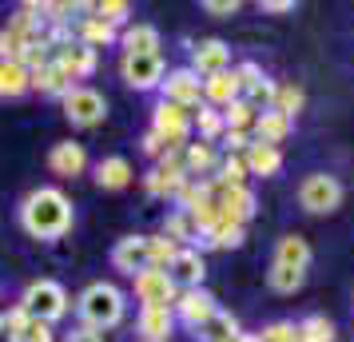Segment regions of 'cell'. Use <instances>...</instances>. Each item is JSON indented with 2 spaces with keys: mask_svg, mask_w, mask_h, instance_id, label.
Masks as SVG:
<instances>
[{
  "mask_svg": "<svg viewBox=\"0 0 354 342\" xmlns=\"http://www.w3.org/2000/svg\"><path fill=\"white\" fill-rule=\"evenodd\" d=\"M20 227L32 239H64L72 231V203L60 187H36L32 196L20 203Z\"/></svg>",
  "mask_w": 354,
  "mask_h": 342,
  "instance_id": "obj_1",
  "label": "cell"
},
{
  "mask_svg": "<svg viewBox=\"0 0 354 342\" xmlns=\"http://www.w3.org/2000/svg\"><path fill=\"white\" fill-rule=\"evenodd\" d=\"M76 310H80V319L88 330H112V326L124 323V291L112 287V283H92V287H84L80 298H76Z\"/></svg>",
  "mask_w": 354,
  "mask_h": 342,
  "instance_id": "obj_2",
  "label": "cell"
},
{
  "mask_svg": "<svg viewBox=\"0 0 354 342\" xmlns=\"http://www.w3.org/2000/svg\"><path fill=\"white\" fill-rule=\"evenodd\" d=\"M28 319H40V323H60L68 310H72V298H68V291L56 283V278H36V283H28L24 287V294H20L17 303Z\"/></svg>",
  "mask_w": 354,
  "mask_h": 342,
  "instance_id": "obj_3",
  "label": "cell"
},
{
  "mask_svg": "<svg viewBox=\"0 0 354 342\" xmlns=\"http://www.w3.org/2000/svg\"><path fill=\"white\" fill-rule=\"evenodd\" d=\"M151 131L167 144V151H183L187 147V135H192V112L179 108V104L160 99L156 112H151Z\"/></svg>",
  "mask_w": 354,
  "mask_h": 342,
  "instance_id": "obj_4",
  "label": "cell"
},
{
  "mask_svg": "<svg viewBox=\"0 0 354 342\" xmlns=\"http://www.w3.org/2000/svg\"><path fill=\"white\" fill-rule=\"evenodd\" d=\"M136 278V298L144 303V307H176L179 298V287L176 278L167 275V267H144Z\"/></svg>",
  "mask_w": 354,
  "mask_h": 342,
  "instance_id": "obj_5",
  "label": "cell"
},
{
  "mask_svg": "<svg viewBox=\"0 0 354 342\" xmlns=\"http://www.w3.org/2000/svg\"><path fill=\"white\" fill-rule=\"evenodd\" d=\"M64 115L76 124V128H96L100 120L108 115V99L100 96L96 88H68Z\"/></svg>",
  "mask_w": 354,
  "mask_h": 342,
  "instance_id": "obj_6",
  "label": "cell"
},
{
  "mask_svg": "<svg viewBox=\"0 0 354 342\" xmlns=\"http://www.w3.org/2000/svg\"><path fill=\"white\" fill-rule=\"evenodd\" d=\"M299 203H303L310 215H326L342 203V183L335 175H306L303 187H299Z\"/></svg>",
  "mask_w": 354,
  "mask_h": 342,
  "instance_id": "obj_7",
  "label": "cell"
},
{
  "mask_svg": "<svg viewBox=\"0 0 354 342\" xmlns=\"http://www.w3.org/2000/svg\"><path fill=\"white\" fill-rule=\"evenodd\" d=\"M160 88H163V99H167V104H179V108H187V112L203 104V80L195 76L192 68H176V72H167Z\"/></svg>",
  "mask_w": 354,
  "mask_h": 342,
  "instance_id": "obj_8",
  "label": "cell"
},
{
  "mask_svg": "<svg viewBox=\"0 0 354 342\" xmlns=\"http://www.w3.org/2000/svg\"><path fill=\"white\" fill-rule=\"evenodd\" d=\"M215 294L203 291V287H192V291H179L176 298V314H179V323L183 326H192V330H199V326L207 323L211 314H215Z\"/></svg>",
  "mask_w": 354,
  "mask_h": 342,
  "instance_id": "obj_9",
  "label": "cell"
},
{
  "mask_svg": "<svg viewBox=\"0 0 354 342\" xmlns=\"http://www.w3.org/2000/svg\"><path fill=\"white\" fill-rule=\"evenodd\" d=\"M52 64L60 68L68 80H84V76L96 72V48H88V44H80V40H72V44H64V48L52 52Z\"/></svg>",
  "mask_w": 354,
  "mask_h": 342,
  "instance_id": "obj_10",
  "label": "cell"
},
{
  "mask_svg": "<svg viewBox=\"0 0 354 342\" xmlns=\"http://www.w3.org/2000/svg\"><path fill=\"white\" fill-rule=\"evenodd\" d=\"M120 76L131 88H160L163 84V56H124L120 60Z\"/></svg>",
  "mask_w": 354,
  "mask_h": 342,
  "instance_id": "obj_11",
  "label": "cell"
},
{
  "mask_svg": "<svg viewBox=\"0 0 354 342\" xmlns=\"http://www.w3.org/2000/svg\"><path fill=\"white\" fill-rule=\"evenodd\" d=\"M231 64V48H227L223 40H199L192 44V72L195 76H215V72H227Z\"/></svg>",
  "mask_w": 354,
  "mask_h": 342,
  "instance_id": "obj_12",
  "label": "cell"
},
{
  "mask_svg": "<svg viewBox=\"0 0 354 342\" xmlns=\"http://www.w3.org/2000/svg\"><path fill=\"white\" fill-rule=\"evenodd\" d=\"M167 275L176 278V287L192 291V287H199V283H203V275H207V263H203V255H199V251H192V247H179L176 259L167 263Z\"/></svg>",
  "mask_w": 354,
  "mask_h": 342,
  "instance_id": "obj_13",
  "label": "cell"
},
{
  "mask_svg": "<svg viewBox=\"0 0 354 342\" xmlns=\"http://www.w3.org/2000/svg\"><path fill=\"white\" fill-rule=\"evenodd\" d=\"M112 267L124 275H140L147 267V235H128L112 247Z\"/></svg>",
  "mask_w": 354,
  "mask_h": 342,
  "instance_id": "obj_14",
  "label": "cell"
},
{
  "mask_svg": "<svg viewBox=\"0 0 354 342\" xmlns=\"http://www.w3.org/2000/svg\"><path fill=\"white\" fill-rule=\"evenodd\" d=\"M120 44H124V56H160V28L156 24H131L120 36Z\"/></svg>",
  "mask_w": 354,
  "mask_h": 342,
  "instance_id": "obj_15",
  "label": "cell"
},
{
  "mask_svg": "<svg viewBox=\"0 0 354 342\" xmlns=\"http://www.w3.org/2000/svg\"><path fill=\"white\" fill-rule=\"evenodd\" d=\"M176 326V310L171 307H140V334L144 342H163Z\"/></svg>",
  "mask_w": 354,
  "mask_h": 342,
  "instance_id": "obj_16",
  "label": "cell"
},
{
  "mask_svg": "<svg viewBox=\"0 0 354 342\" xmlns=\"http://www.w3.org/2000/svg\"><path fill=\"white\" fill-rule=\"evenodd\" d=\"M231 99H239V80H235V72H215L203 80V104L207 108H219L223 112Z\"/></svg>",
  "mask_w": 354,
  "mask_h": 342,
  "instance_id": "obj_17",
  "label": "cell"
},
{
  "mask_svg": "<svg viewBox=\"0 0 354 342\" xmlns=\"http://www.w3.org/2000/svg\"><path fill=\"white\" fill-rule=\"evenodd\" d=\"M48 167L56 171V175H80L84 167H88V151H84V144H72V140H64V144L52 147Z\"/></svg>",
  "mask_w": 354,
  "mask_h": 342,
  "instance_id": "obj_18",
  "label": "cell"
},
{
  "mask_svg": "<svg viewBox=\"0 0 354 342\" xmlns=\"http://www.w3.org/2000/svg\"><path fill=\"white\" fill-rule=\"evenodd\" d=\"M243 163H247V175H279V167H283V151L271 144H255L243 151Z\"/></svg>",
  "mask_w": 354,
  "mask_h": 342,
  "instance_id": "obj_19",
  "label": "cell"
},
{
  "mask_svg": "<svg viewBox=\"0 0 354 342\" xmlns=\"http://www.w3.org/2000/svg\"><path fill=\"white\" fill-rule=\"evenodd\" d=\"M96 183L104 191H124L131 183V163L124 155H108V160L96 163Z\"/></svg>",
  "mask_w": 354,
  "mask_h": 342,
  "instance_id": "obj_20",
  "label": "cell"
},
{
  "mask_svg": "<svg viewBox=\"0 0 354 342\" xmlns=\"http://www.w3.org/2000/svg\"><path fill=\"white\" fill-rule=\"evenodd\" d=\"M290 135V120L279 112H259L255 115V144H271L279 147Z\"/></svg>",
  "mask_w": 354,
  "mask_h": 342,
  "instance_id": "obj_21",
  "label": "cell"
},
{
  "mask_svg": "<svg viewBox=\"0 0 354 342\" xmlns=\"http://www.w3.org/2000/svg\"><path fill=\"white\" fill-rule=\"evenodd\" d=\"M274 263H279V267L306 271V263H310V247H306L303 235H283V239H279V247H274Z\"/></svg>",
  "mask_w": 354,
  "mask_h": 342,
  "instance_id": "obj_22",
  "label": "cell"
},
{
  "mask_svg": "<svg viewBox=\"0 0 354 342\" xmlns=\"http://www.w3.org/2000/svg\"><path fill=\"white\" fill-rule=\"evenodd\" d=\"M215 147L207 144V140H195V144L183 147V171H187V180L192 175H207L211 167H215Z\"/></svg>",
  "mask_w": 354,
  "mask_h": 342,
  "instance_id": "obj_23",
  "label": "cell"
},
{
  "mask_svg": "<svg viewBox=\"0 0 354 342\" xmlns=\"http://www.w3.org/2000/svg\"><path fill=\"white\" fill-rule=\"evenodd\" d=\"M76 32H80V44H88V48H108V44L120 40V32H115L112 24H104V20H96V17H84L80 24H76Z\"/></svg>",
  "mask_w": 354,
  "mask_h": 342,
  "instance_id": "obj_24",
  "label": "cell"
},
{
  "mask_svg": "<svg viewBox=\"0 0 354 342\" xmlns=\"http://www.w3.org/2000/svg\"><path fill=\"white\" fill-rule=\"evenodd\" d=\"M32 88L40 92V96H60V99H64L68 88H72V80H68L56 64H44L40 72H32Z\"/></svg>",
  "mask_w": 354,
  "mask_h": 342,
  "instance_id": "obj_25",
  "label": "cell"
},
{
  "mask_svg": "<svg viewBox=\"0 0 354 342\" xmlns=\"http://www.w3.org/2000/svg\"><path fill=\"white\" fill-rule=\"evenodd\" d=\"M32 88V76L24 72V64H0V96L17 99Z\"/></svg>",
  "mask_w": 354,
  "mask_h": 342,
  "instance_id": "obj_26",
  "label": "cell"
},
{
  "mask_svg": "<svg viewBox=\"0 0 354 342\" xmlns=\"http://www.w3.org/2000/svg\"><path fill=\"white\" fill-rule=\"evenodd\" d=\"M203 247H219V251H227V247H243V227L239 223H227V219H219L215 227H207L203 235Z\"/></svg>",
  "mask_w": 354,
  "mask_h": 342,
  "instance_id": "obj_27",
  "label": "cell"
},
{
  "mask_svg": "<svg viewBox=\"0 0 354 342\" xmlns=\"http://www.w3.org/2000/svg\"><path fill=\"white\" fill-rule=\"evenodd\" d=\"M192 128L199 131V140H215V135H223V112L219 108H207V104H199L192 115Z\"/></svg>",
  "mask_w": 354,
  "mask_h": 342,
  "instance_id": "obj_28",
  "label": "cell"
},
{
  "mask_svg": "<svg viewBox=\"0 0 354 342\" xmlns=\"http://www.w3.org/2000/svg\"><path fill=\"white\" fill-rule=\"evenodd\" d=\"M80 12H88V17L104 20V24H112V28H120L124 20H128V4L124 0H100V4H80Z\"/></svg>",
  "mask_w": 354,
  "mask_h": 342,
  "instance_id": "obj_29",
  "label": "cell"
},
{
  "mask_svg": "<svg viewBox=\"0 0 354 342\" xmlns=\"http://www.w3.org/2000/svg\"><path fill=\"white\" fill-rule=\"evenodd\" d=\"M199 330H203V339H207V342H231L235 334H239V323H235L227 310H215Z\"/></svg>",
  "mask_w": 354,
  "mask_h": 342,
  "instance_id": "obj_30",
  "label": "cell"
},
{
  "mask_svg": "<svg viewBox=\"0 0 354 342\" xmlns=\"http://www.w3.org/2000/svg\"><path fill=\"white\" fill-rule=\"evenodd\" d=\"M295 330H299V342H335V323L326 314H310Z\"/></svg>",
  "mask_w": 354,
  "mask_h": 342,
  "instance_id": "obj_31",
  "label": "cell"
},
{
  "mask_svg": "<svg viewBox=\"0 0 354 342\" xmlns=\"http://www.w3.org/2000/svg\"><path fill=\"white\" fill-rule=\"evenodd\" d=\"M255 115H259V112L239 96V99H231V104L223 108V128H231V131H247V128H255Z\"/></svg>",
  "mask_w": 354,
  "mask_h": 342,
  "instance_id": "obj_32",
  "label": "cell"
},
{
  "mask_svg": "<svg viewBox=\"0 0 354 342\" xmlns=\"http://www.w3.org/2000/svg\"><path fill=\"white\" fill-rule=\"evenodd\" d=\"M303 88L299 84H279L274 88V104H271V112H279V115H287V120H295V112L303 108Z\"/></svg>",
  "mask_w": 354,
  "mask_h": 342,
  "instance_id": "obj_33",
  "label": "cell"
},
{
  "mask_svg": "<svg viewBox=\"0 0 354 342\" xmlns=\"http://www.w3.org/2000/svg\"><path fill=\"white\" fill-rule=\"evenodd\" d=\"M303 278H306V271H295V267H279V263H274L267 283H271L274 294H295L299 287H303Z\"/></svg>",
  "mask_w": 354,
  "mask_h": 342,
  "instance_id": "obj_34",
  "label": "cell"
},
{
  "mask_svg": "<svg viewBox=\"0 0 354 342\" xmlns=\"http://www.w3.org/2000/svg\"><path fill=\"white\" fill-rule=\"evenodd\" d=\"M163 239H171L176 247H179V239H199V231H195L192 215H187V211L167 215V219H163Z\"/></svg>",
  "mask_w": 354,
  "mask_h": 342,
  "instance_id": "obj_35",
  "label": "cell"
},
{
  "mask_svg": "<svg viewBox=\"0 0 354 342\" xmlns=\"http://www.w3.org/2000/svg\"><path fill=\"white\" fill-rule=\"evenodd\" d=\"M179 247L171 239H163V235H147V267H167V263L176 259Z\"/></svg>",
  "mask_w": 354,
  "mask_h": 342,
  "instance_id": "obj_36",
  "label": "cell"
},
{
  "mask_svg": "<svg viewBox=\"0 0 354 342\" xmlns=\"http://www.w3.org/2000/svg\"><path fill=\"white\" fill-rule=\"evenodd\" d=\"M183 183H187V180H179V175H163V171H147V175H144L147 196H176Z\"/></svg>",
  "mask_w": 354,
  "mask_h": 342,
  "instance_id": "obj_37",
  "label": "cell"
},
{
  "mask_svg": "<svg viewBox=\"0 0 354 342\" xmlns=\"http://www.w3.org/2000/svg\"><path fill=\"white\" fill-rule=\"evenodd\" d=\"M274 88H279V84L263 76V80H259L255 88H251V92H243V99H247V104H251L255 112H271V104H274Z\"/></svg>",
  "mask_w": 354,
  "mask_h": 342,
  "instance_id": "obj_38",
  "label": "cell"
},
{
  "mask_svg": "<svg viewBox=\"0 0 354 342\" xmlns=\"http://www.w3.org/2000/svg\"><path fill=\"white\" fill-rule=\"evenodd\" d=\"M243 180H247L243 155H227V160L219 163V183H223V187H243Z\"/></svg>",
  "mask_w": 354,
  "mask_h": 342,
  "instance_id": "obj_39",
  "label": "cell"
},
{
  "mask_svg": "<svg viewBox=\"0 0 354 342\" xmlns=\"http://www.w3.org/2000/svg\"><path fill=\"white\" fill-rule=\"evenodd\" d=\"M17 342H52V326L24 314V323H20V330H17Z\"/></svg>",
  "mask_w": 354,
  "mask_h": 342,
  "instance_id": "obj_40",
  "label": "cell"
},
{
  "mask_svg": "<svg viewBox=\"0 0 354 342\" xmlns=\"http://www.w3.org/2000/svg\"><path fill=\"white\" fill-rule=\"evenodd\" d=\"M255 339L259 342H299V330H295V323H271V326H263Z\"/></svg>",
  "mask_w": 354,
  "mask_h": 342,
  "instance_id": "obj_41",
  "label": "cell"
},
{
  "mask_svg": "<svg viewBox=\"0 0 354 342\" xmlns=\"http://www.w3.org/2000/svg\"><path fill=\"white\" fill-rule=\"evenodd\" d=\"M24 323V310L12 307V310H0V342H17V330Z\"/></svg>",
  "mask_w": 354,
  "mask_h": 342,
  "instance_id": "obj_42",
  "label": "cell"
},
{
  "mask_svg": "<svg viewBox=\"0 0 354 342\" xmlns=\"http://www.w3.org/2000/svg\"><path fill=\"white\" fill-rule=\"evenodd\" d=\"M235 80H239V96H243V92H251V88L263 80V72H259V64H251V60H247V64L235 68Z\"/></svg>",
  "mask_w": 354,
  "mask_h": 342,
  "instance_id": "obj_43",
  "label": "cell"
},
{
  "mask_svg": "<svg viewBox=\"0 0 354 342\" xmlns=\"http://www.w3.org/2000/svg\"><path fill=\"white\" fill-rule=\"evenodd\" d=\"M223 144H227V155H243V151L251 147V140H247V131H231V128H223Z\"/></svg>",
  "mask_w": 354,
  "mask_h": 342,
  "instance_id": "obj_44",
  "label": "cell"
},
{
  "mask_svg": "<svg viewBox=\"0 0 354 342\" xmlns=\"http://www.w3.org/2000/svg\"><path fill=\"white\" fill-rule=\"evenodd\" d=\"M203 8H207L211 17H235V12H239V4H235V0H207Z\"/></svg>",
  "mask_w": 354,
  "mask_h": 342,
  "instance_id": "obj_45",
  "label": "cell"
},
{
  "mask_svg": "<svg viewBox=\"0 0 354 342\" xmlns=\"http://www.w3.org/2000/svg\"><path fill=\"white\" fill-rule=\"evenodd\" d=\"M163 151H167V144H163L156 131H147V135H144V155H156V160H160Z\"/></svg>",
  "mask_w": 354,
  "mask_h": 342,
  "instance_id": "obj_46",
  "label": "cell"
},
{
  "mask_svg": "<svg viewBox=\"0 0 354 342\" xmlns=\"http://www.w3.org/2000/svg\"><path fill=\"white\" fill-rule=\"evenodd\" d=\"M64 342H104V334H100V330H88V326H76Z\"/></svg>",
  "mask_w": 354,
  "mask_h": 342,
  "instance_id": "obj_47",
  "label": "cell"
},
{
  "mask_svg": "<svg viewBox=\"0 0 354 342\" xmlns=\"http://www.w3.org/2000/svg\"><path fill=\"white\" fill-rule=\"evenodd\" d=\"M259 8H263V12H290L295 4H290V0H267V4H259Z\"/></svg>",
  "mask_w": 354,
  "mask_h": 342,
  "instance_id": "obj_48",
  "label": "cell"
},
{
  "mask_svg": "<svg viewBox=\"0 0 354 342\" xmlns=\"http://www.w3.org/2000/svg\"><path fill=\"white\" fill-rule=\"evenodd\" d=\"M231 342H259V339H255V334H235Z\"/></svg>",
  "mask_w": 354,
  "mask_h": 342,
  "instance_id": "obj_49",
  "label": "cell"
}]
</instances>
